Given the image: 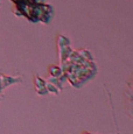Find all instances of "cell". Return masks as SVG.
I'll use <instances>...</instances> for the list:
<instances>
[{"label":"cell","mask_w":133,"mask_h":134,"mask_svg":"<svg viewBox=\"0 0 133 134\" xmlns=\"http://www.w3.org/2000/svg\"><path fill=\"white\" fill-rule=\"evenodd\" d=\"M48 74H49V76H52V77H61L63 74V70L61 66L52 64V65L48 66Z\"/></svg>","instance_id":"obj_3"},{"label":"cell","mask_w":133,"mask_h":134,"mask_svg":"<svg viewBox=\"0 0 133 134\" xmlns=\"http://www.w3.org/2000/svg\"><path fill=\"white\" fill-rule=\"evenodd\" d=\"M2 84H1V79H0V94H1V92H2Z\"/></svg>","instance_id":"obj_6"},{"label":"cell","mask_w":133,"mask_h":134,"mask_svg":"<svg viewBox=\"0 0 133 134\" xmlns=\"http://www.w3.org/2000/svg\"><path fill=\"white\" fill-rule=\"evenodd\" d=\"M0 79H1V84H2V89H6L9 85L18 83H22V76L18 75V76H9V75H5L0 72Z\"/></svg>","instance_id":"obj_1"},{"label":"cell","mask_w":133,"mask_h":134,"mask_svg":"<svg viewBox=\"0 0 133 134\" xmlns=\"http://www.w3.org/2000/svg\"><path fill=\"white\" fill-rule=\"evenodd\" d=\"M34 87L39 96L43 97V96H47L48 94L47 89H46V81L42 77H40L39 75H35L34 76Z\"/></svg>","instance_id":"obj_2"},{"label":"cell","mask_w":133,"mask_h":134,"mask_svg":"<svg viewBox=\"0 0 133 134\" xmlns=\"http://www.w3.org/2000/svg\"><path fill=\"white\" fill-rule=\"evenodd\" d=\"M46 89H47V92H48V93L58 94V92H60V90H58L57 87L54 85L53 83H50V82H47V81H46Z\"/></svg>","instance_id":"obj_5"},{"label":"cell","mask_w":133,"mask_h":134,"mask_svg":"<svg viewBox=\"0 0 133 134\" xmlns=\"http://www.w3.org/2000/svg\"><path fill=\"white\" fill-rule=\"evenodd\" d=\"M56 42H57V49L64 47V46H70V40L62 34H58L56 36Z\"/></svg>","instance_id":"obj_4"},{"label":"cell","mask_w":133,"mask_h":134,"mask_svg":"<svg viewBox=\"0 0 133 134\" xmlns=\"http://www.w3.org/2000/svg\"><path fill=\"white\" fill-rule=\"evenodd\" d=\"M2 99H4V94H0V102H1Z\"/></svg>","instance_id":"obj_7"}]
</instances>
